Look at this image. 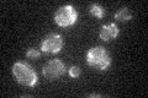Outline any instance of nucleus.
I'll return each mask as SVG.
<instances>
[{"instance_id":"obj_2","label":"nucleus","mask_w":148,"mask_h":98,"mask_svg":"<svg viewBox=\"0 0 148 98\" xmlns=\"http://www.w3.org/2000/svg\"><path fill=\"white\" fill-rule=\"evenodd\" d=\"M86 64L90 68L99 70V71H105L111 65V55L106 50V48L101 45L92 47L86 52Z\"/></svg>"},{"instance_id":"obj_10","label":"nucleus","mask_w":148,"mask_h":98,"mask_svg":"<svg viewBox=\"0 0 148 98\" xmlns=\"http://www.w3.org/2000/svg\"><path fill=\"white\" fill-rule=\"evenodd\" d=\"M68 74L72 78H78L82 74V70H80L79 66H71L68 69Z\"/></svg>"},{"instance_id":"obj_4","label":"nucleus","mask_w":148,"mask_h":98,"mask_svg":"<svg viewBox=\"0 0 148 98\" xmlns=\"http://www.w3.org/2000/svg\"><path fill=\"white\" fill-rule=\"evenodd\" d=\"M67 71V66L62 60L59 59H51L45 64L42 68V75L45 78H47L48 81H54L58 80L62 75H64Z\"/></svg>"},{"instance_id":"obj_1","label":"nucleus","mask_w":148,"mask_h":98,"mask_svg":"<svg viewBox=\"0 0 148 98\" xmlns=\"http://www.w3.org/2000/svg\"><path fill=\"white\" fill-rule=\"evenodd\" d=\"M12 75L17 83L25 87H35L38 82L37 74L30 64L25 62H16L11 68Z\"/></svg>"},{"instance_id":"obj_9","label":"nucleus","mask_w":148,"mask_h":98,"mask_svg":"<svg viewBox=\"0 0 148 98\" xmlns=\"http://www.w3.org/2000/svg\"><path fill=\"white\" fill-rule=\"evenodd\" d=\"M26 58L32 59V60H37L41 58V52L38 49L30 48V49H27V52H26Z\"/></svg>"},{"instance_id":"obj_6","label":"nucleus","mask_w":148,"mask_h":98,"mask_svg":"<svg viewBox=\"0 0 148 98\" xmlns=\"http://www.w3.org/2000/svg\"><path fill=\"white\" fill-rule=\"evenodd\" d=\"M119 32L120 30L116 23H108V25L101 26V28L99 31V37L104 42H110L119 36Z\"/></svg>"},{"instance_id":"obj_3","label":"nucleus","mask_w":148,"mask_h":98,"mask_svg":"<svg viewBox=\"0 0 148 98\" xmlns=\"http://www.w3.org/2000/svg\"><path fill=\"white\" fill-rule=\"evenodd\" d=\"M54 22L57 23L59 27H71L75 25L78 21V12L75 7L72 5H63L57 9V11L54 12Z\"/></svg>"},{"instance_id":"obj_5","label":"nucleus","mask_w":148,"mask_h":98,"mask_svg":"<svg viewBox=\"0 0 148 98\" xmlns=\"http://www.w3.org/2000/svg\"><path fill=\"white\" fill-rule=\"evenodd\" d=\"M64 39L58 33H48L41 42V49L48 54H57L63 49Z\"/></svg>"},{"instance_id":"obj_11","label":"nucleus","mask_w":148,"mask_h":98,"mask_svg":"<svg viewBox=\"0 0 148 98\" xmlns=\"http://www.w3.org/2000/svg\"><path fill=\"white\" fill-rule=\"evenodd\" d=\"M89 97L96 98V97H104V96H103V95H98V93H91V95H89Z\"/></svg>"},{"instance_id":"obj_8","label":"nucleus","mask_w":148,"mask_h":98,"mask_svg":"<svg viewBox=\"0 0 148 98\" xmlns=\"http://www.w3.org/2000/svg\"><path fill=\"white\" fill-rule=\"evenodd\" d=\"M90 14L96 18H103L105 16V9L100 4H91L89 7Z\"/></svg>"},{"instance_id":"obj_7","label":"nucleus","mask_w":148,"mask_h":98,"mask_svg":"<svg viewBox=\"0 0 148 98\" xmlns=\"http://www.w3.org/2000/svg\"><path fill=\"white\" fill-rule=\"evenodd\" d=\"M132 12L128 7H122L115 14V20L119 22H128L132 18Z\"/></svg>"}]
</instances>
